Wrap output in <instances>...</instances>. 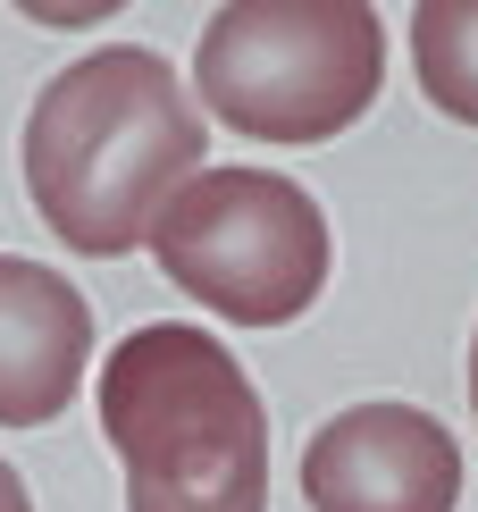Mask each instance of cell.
<instances>
[{
    "mask_svg": "<svg viewBox=\"0 0 478 512\" xmlns=\"http://www.w3.org/2000/svg\"><path fill=\"white\" fill-rule=\"evenodd\" d=\"M202 152L210 126L202 101L177 84V68L143 42H110L34 93L26 194L68 252L118 261V252L151 244L160 210L193 185Z\"/></svg>",
    "mask_w": 478,
    "mask_h": 512,
    "instance_id": "obj_1",
    "label": "cell"
},
{
    "mask_svg": "<svg viewBox=\"0 0 478 512\" xmlns=\"http://www.w3.org/2000/svg\"><path fill=\"white\" fill-rule=\"evenodd\" d=\"M93 403L126 462V512H269V412L210 328H135Z\"/></svg>",
    "mask_w": 478,
    "mask_h": 512,
    "instance_id": "obj_2",
    "label": "cell"
},
{
    "mask_svg": "<svg viewBox=\"0 0 478 512\" xmlns=\"http://www.w3.org/2000/svg\"><path fill=\"white\" fill-rule=\"evenodd\" d=\"M386 76V26L361 0H227L202 26L193 84L252 143H336Z\"/></svg>",
    "mask_w": 478,
    "mask_h": 512,
    "instance_id": "obj_3",
    "label": "cell"
},
{
    "mask_svg": "<svg viewBox=\"0 0 478 512\" xmlns=\"http://www.w3.org/2000/svg\"><path fill=\"white\" fill-rule=\"evenodd\" d=\"M151 261L235 328H286L328 286V210L277 168H202L160 210Z\"/></svg>",
    "mask_w": 478,
    "mask_h": 512,
    "instance_id": "obj_4",
    "label": "cell"
},
{
    "mask_svg": "<svg viewBox=\"0 0 478 512\" xmlns=\"http://www.w3.org/2000/svg\"><path fill=\"white\" fill-rule=\"evenodd\" d=\"M302 496L311 512H453L462 445L411 403H353L302 445Z\"/></svg>",
    "mask_w": 478,
    "mask_h": 512,
    "instance_id": "obj_5",
    "label": "cell"
},
{
    "mask_svg": "<svg viewBox=\"0 0 478 512\" xmlns=\"http://www.w3.org/2000/svg\"><path fill=\"white\" fill-rule=\"evenodd\" d=\"M93 361V303L59 269L0 252V429H51Z\"/></svg>",
    "mask_w": 478,
    "mask_h": 512,
    "instance_id": "obj_6",
    "label": "cell"
},
{
    "mask_svg": "<svg viewBox=\"0 0 478 512\" xmlns=\"http://www.w3.org/2000/svg\"><path fill=\"white\" fill-rule=\"evenodd\" d=\"M411 59H420V93L445 118L478 126V0H420L411 9Z\"/></svg>",
    "mask_w": 478,
    "mask_h": 512,
    "instance_id": "obj_7",
    "label": "cell"
},
{
    "mask_svg": "<svg viewBox=\"0 0 478 512\" xmlns=\"http://www.w3.org/2000/svg\"><path fill=\"white\" fill-rule=\"evenodd\" d=\"M0 512H34V496H26V479H17L9 462H0Z\"/></svg>",
    "mask_w": 478,
    "mask_h": 512,
    "instance_id": "obj_8",
    "label": "cell"
},
{
    "mask_svg": "<svg viewBox=\"0 0 478 512\" xmlns=\"http://www.w3.org/2000/svg\"><path fill=\"white\" fill-rule=\"evenodd\" d=\"M470 412H478V336H470Z\"/></svg>",
    "mask_w": 478,
    "mask_h": 512,
    "instance_id": "obj_9",
    "label": "cell"
}]
</instances>
